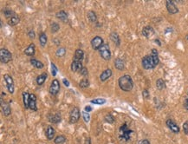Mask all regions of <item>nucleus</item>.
<instances>
[{"label": "nucleus", "mask_w": 188, "mask_h": 144, "mask_svg": "<svg viewBox=\"0 0 188 144\" xmlns=\"http://www.w3.org/2000/svg\"><path fill=\"white\" fill-rule=\"evenodd\" d=\"M142 66L145 70H152L154 69L160 63L159 54L156 49H153L151 55L145 56L142 58Z\"/></svg>", "instance_id": "nucleus-1"}, {"label": "nucleus", "mask_w": 188, "mask_h": 144, "mask_svg": "<svg viewBox=\"0 0 188 144\" xmlns=\"http://www.w3.org/2000/svg\"><path fill=\"white\" fill-rule=\"evenodd\" d=\"M119 86L121 90L126 92H129L134 88V81L129 75H124L121 76L118 80Z\"/></svg>", "instance_id": "nucleus-2"}, {"label": "nucleus", "mask_w": 188, "mask_h": 144, "mask_svg": "<svg viewBox=\"0 0 188 144\" xmlns=\"http://www.w3.org/2000/svg\"><path fill=\"white\" fill-rule=\"evenodd\" d=\"M134 133V131L132 130H130L128 126L127 123H124L120 130H119V136L120 139L121 141H125V142H129L131 140V134Z\"/></svg>", "instance_id": "nucleus-3"}, {"label": "nucleus", "mask_w": 188, "mask_h": 144, "mask_svg": "<svg viewBox=\"0 0 188 144\" xmlns=\"http://www.w3.org/2000/svg\"><path fill=\"white\" fill-rule=\"evenodd\" d=\"M11 60H12L11 53L6 49H1L0 50V61H1V63L5 64V63H8Z\"/></svg>", "instance_id": "nucleus-4"}, {"label": "nucleus", "mask_w": 188, "mask_h": 144, "mask_svg": "<svg viewBox=\"0 0 188 144\" xmlns=\"http://www.w3.org/2000/svg\"><path fill=\"white\" fill-rule=\"evenodd\" d=\"M100 56L104 59V60H109L111 58V52L109 50L108 44H103L100 50H99Z\"/></svg>", "instance_id": "nucleus-5"}, {"label": "nucleus", "mask_w": 188, "mask_h": 144, "mask_svg": "<svg viewBox=\"0 0 188 144\" xmlns=\"http://www.w3.org/2000/svg\"><path fill=\"white\" fill-rule=\"evenodd\" d=\"M80 119V110L77 107H74L69 113V123H75Z\"/></svg>", "instance_id": "nucleus-6"}, {"label": "nucleus", "mask_w": 188, "mask_h": 144, "mask_svg": "<svg viewBox=\"0 0 188 144\" xmlns=\"http://www.w3.org/2000/svg\"><path fill=\"white\" fill-rule=\"evenodd\" d=\"M3 79H4V81H5V83H6V87H7L8 91H9L10 94H13V93H14V90H15V88H14V82H13L12 77H11L10 75L5 74V75H3Z\"/></svg>", "instance_id": "nucleus-7"}, {"label": "nucleus", "mask_w": 188, "mask_h": 144, "mask_svg": "<svg viewBox=\"0 0 188 144\" xmlns=\"http://www.w3.org/2000/svg\"><path fill=\"white\" fill-rule=\"evenodd\" d=\"M60 91V83L57 79H54L51 82V84L49 86V93L53 96H56Z\"/></svg>", "instance_id": "nucleus-8"}, {"label": "nucleus", "mask_w": 188, "mask_h": 144, "mask_svg": "<svg viewBox=\"0 0 188 144\" xmlns=\"http://www.w3.org/2000/svg\"><path fill=\"white\" fill-rule=\"evenodd\" d=\"M103 45V39L101 37H95L92 40H91V46L93 48V50H99L100 48Z\"/></svg>", "instance_id": "nucleus-9"}, {"label": "nucleus", "mask_w": 188, "mask_h": 144, "mask_svg": "<svg viewBox=\"0 0 188 144\" xmlns=\"http://www.w3.org/2000/svg\"><path fill=\"white\" fill-rule=\"evenodd\" d=\"M166 6H167V11L170 13V14H176L179 12V9L178 7L176 6L175 3L174 1H171V0H167L166 2Z\"/></svg>", "instance_id": "nucleus-10"}, {"label": "nucleus", "mask_w": 188, "mask_h": 144, "mask_svg": "<svg viewBox=\"0 0 188 144\" xmlns=\"http://www.w3.org/2000/svg\"><path fill=\"white\" fill-rule=\"evenodd\" d=\"M166 124H167V126L168 127V129H169L171 131H173L174 133H175V134H179V133H180V127H179V126L177 125V123H176L175 122H174L172 119H167V122H166Z\"/></svg>", "instance_id": "nucleus-11"}, {"label": "nucleus", "mask_w": 188, "mask_h": 144, "mask_svg": "<svg viewBox=\"0 0 188 144\" xmlns=\"http://www.w3.org/2000/svg\"><path fill=\"white\" fill-rule=\"evenodd\" d=\"M1 108H2L3 114L5 116H9L11 114V109H10V104L4 103L3 98H1Z\"/></svg>", "instance_id": "nucleus-12"}, {"label": "nucleus", "mask_w": 188, "mask_h": 144, "mask_svg": "<svg viewBox=\"0 0 188 144\" xmlns=\"http://www.w3.org/2000/svg\"><path fill=\"white\" fill-rule=\"evenodd\" d=\"M29 109L33 110V111H36L37 110V107H36V96L35 94H30V103H29Z\"/></svg>", "instance_id": "nucleus-13"}, {"label": "nucleus", "mask_w": 188, "mask_h": 144, "mask_svg": "<svg viewBox=\"0 0 188 144\" xmlns=\"http://www.w3.org/2000/svg\"><path fill=\"white\" fill-rule=\"evenodd\" d=\"M142 35L145 37H147V38L151 37L153 35H154V28L151 27V26H146V27H144L143 30H142Z\"/></svg>", "instance_id": "nucleus-14"}, {"label": "nucleus", "mask_w": 188, "mask_h": 144, "mask_svg": "<svg viewBox=\"0 0 188 144\" xmlns=\"http://www.w3.org/2000/svg\"><path fill=\"white\" fill-rule=\"evenodd\" d=\"M82 61H77V60H74L71 63V70L74 72H77V71H81V70L82 69Z\"/></svg>", "instance_id": "nucleus-15"}, {"label": "nucleus", "mask_w": 188, "mask_h": 144, "mask_svg": "<svg viewBox=\"0 0 188 144\" xmlns=\"http://www.w3.org/2000/svg\"><path fill=\"white\" fill-rule=\"evenodd\" d=\"M112 74H113V73H112V70H111L110 69H107V70H105L104 71H102V74L100 75V80H101L102 82H105L106 80H108V78L111 77Z\"/></svg>", "instance_id": "nucleus-16"}, {"label": "nucleus", "mask_w": 188, "mask_h": 144, "mask_svg": "<svg viewBox=\"0 0 188 144\" xmlns=\"http://www.w3.org/2000/svg\"><path fill=\"white\" fill-rule=\"evenodd\" d=\"M24 54L27 55V56H33L35 55V52H36V46L34 43H30L25 50H24Z\"/></svg>", "instance_id": "nucleus-17"}, {"label": "nucleus", "mask_w": 188, "mask_h": 144, "mask_svg": "<svg viewBox=\"0 0 188 144\" xmlns=\"http://www.w3.org/2000/svg\"><path fill=\"white\" fill-rule=\"evenodd\" d=\"M109 37H110L111 41H112V42L116 45V46H120V44H121V39H120L119 35H118L116 32H115V31L111 32Z\"/></svg>", "instance_id": "nucleus-18"}, {"label": "nucleus", "mask_w": 188, "mask_h": 144, "mask_svg": "<svg viewBox=\"0 0 188 144\" xmlns=\"http://www.w3.org/2000/svg\"><path fill=\"white\" fill-rule=\"evenodd\" d=\"M49 121L52 123H58L61 122V115L59 113L50 114L49 116Z\"/></svg>", "instance_id": "nucleus-19"}, {"label": "nucleus", "mask_w": 188, "mask_h": 144, "mask_svg": "<svg viewBox=\"0 0 188 144\" xmlns=\"http://www.w3.org/2000/svg\"><path fill=\"white\" fill-rule=\"evenodd\" d=\"M115 67L118 70H123L125 68V63L124 61L121 58H116L115 60Z\"/></svg>", "instance_id": "nucleus-20"}, {"label": "nucleus", "mask_w": 188, "mask_h": 144, "mask_svg": "<svg viewBox=\"0 0 188 144\" xmlns=\"http://www.w3.org/2000/svg\"><path fill=\"white\" fill-rule=\"evenodd\" d=\"M56 17L60 19L62 22L66 23L68 21V14L64 10H60L56 13Z\"/></svg>", "instance_id": "nucleus-21"}, {"label": "nucleus", "mask_w": 188, "mask_h": 144, "mask_svg": "<svg viewBox=\"0 0 188 144\" xmlns=\"http://www.w3.org/2000/svg\"><path fill=\"white\" fill-rule=\"evenodd\" d=\"M56 131L54 130V128L52 126H48L47 130H46V136L49 140H52L55 136Z\"/></svg>", "instance_id": "nucleus-22"}, {"label": "nucleus", "mask_w": 188, "mask_h": 144, "mask_svg": "<svg viewBox=\"0 0 188 144\" xmlns=\"http://www.w3.org/2000/svg\"><path fill=\"white\" fill-rule=\"evenodd\" d=\"M47 77H48V75H47V73H42L41 75H39L37 77H36V83H37V85H43V83H44V82L46 81V79H47Z\"/></svg>", "instance_id": "nucleus-23"}, {"label": "nucleus", "mask_w": 188, "mask_h": 144, "mask_svg": "<svg viewBox=\"0 0 188 144\" xmlns=\"http://www.w3.org/2000/svg\"><path fill=\"white\" fill-rule=\"evenodd\" d=\"M83 57H84V51L81 49H77L75 52V60L82 61Z\"/></svg>", "instance_id": "nucleus-24"}, {"label": "nucleus", "mask_w": 188, "mask_h": 144, "mask_svg": "<svg viewBox=\"0 0 188 144\" xmlns=\"http://www.w3.org/2000/svg\"><path fill=\"white\" fill-rule=\"evenodd\" d=\"M30 96V94H29L28 92H23V105H24L25 109H29Z\"/></svg>", "instance_id": "nucleus-25"}, {"label": "nucleus", "mask_w": 188, "mask_h": 144, "mask_svg": "<svg viewBox=\"0 0 188 144\" xmlns=\"http://www.w3.org/2000/svg\"><path fill=\"white\" fill-rule=\"evenodd\" d=\"M3 15L5 16V17L8 18V19H10V18H11L12 17L16 16L15 12H14L13 10H11L10 9H9V8H4L3 10Z\"/></svg>", "instance_id": "nucleus-26"}, {"label": "nucleus", "mask_w": 188, "mask_h": 144, "mask_svg": "<svg viewBox=\"0 0 188 144\" xmlns=\"http://www.w3.org/2000/svg\"><path fill=\"white\" fill-rule=\"evenodd\" d=\"M30 63H31L34 67H36V68H37V69H43V63L42 62L36 60V59H35V58H31V59H30Z\"/></svg>", "instance_id": "nucleus-27"}, {"label": "nucleus", "mask_w": 188, "mask_h": 144, "mask_svg": "<svg viewBox=\"0 0 188 144\" xmlns=\"http://www.w3.org/2000/svg\"><path fill=\"white\" fill-rule=\"evenodd\" d=\"M19 21H20L19 17L16 15V16L12 17L11 18L8 19V23H9V25H10V26H15V25H16V24L19 23Z\"/></svg>", "instance_id": "nucleus-28"}, {"label": "nucleus", "mask_w": 188, "mask_h": 144, "mask_svg": "<svg viewBox=\"0 0 188 144\" xmlns=\"http://www.w3.org/2000/svg\"><path fill=\"white\" fill-rule=\"evenodd\" d=\"M156 87L159 90H162L166 88V83L163 79L161 78H159L157 81H156Z\"/></svg>", "instance_id": "nucleus-29"}, {"label": "nucleus", "mask_w": 188, "mask_h": 144, "mask_svg": "<svg viewBox=\"0 0 188 144\" xmlns=\"http://www.w3.org/2000/svg\"><path fill=\"white\" fill-rule=\"evenodd\" d=\"M88 18H89V20L90 21V22H92V23H96V21H97V17H96V15H95V13L93 11V10H89V11H88Z\"/></svg>", "instance_id": "nucleus-30"}, {"label": "nucleus", "mask_w": 188, "mask_h": 144, "mask_svg": "<svg viewBox=\"0 0 188 144\" xmlns=\"http://www.w3.org/2000/svg\"><path fill=\"white\" fill-rule=\"evenodd\" d=\"M39 41H40V43L43 47H44L47 43V36L45 33L42 32L40 35H39Z\"/></svg>", "instance_id": "nucleus-31"}, {"label": "nucleus", "mask_w": 188, "mask_h": 144, "mask_svg": "<svg viewBox=\"0 0 188 144\" xmlns=\"http://www.w3.org/2000/svg\"><path fill=\"white\" fill-rule=\"evenodd\" d=\"M66 142V137L64 136H58L54 139V143L56 144H62Z\"/></svg>", "instance_id": "nucleus-32"}, {"label": "nucleus", "mask_w": 188, "mask_h": 144, "mask_svg": "<svg viewBox=\"0 0 188 144\" xmlns=\"http://www.w3.org/2000/svg\"><path fill=\"white\" fill-rule=\"evenodd\" d=\"M107 101L104 99V98H96V99H94V100H91L90 103H93V104H98V105H102L106 103Z\"/></svg>", "instance_id": "nucleus-33"}, {"label": "nucleus", "mask_w": 188, "mask_h": 144, "mask_svg": "<svg viewBox=\"0 0 188 144\" xmlns=\"http://www.w3.org/2000/svg\"><path fill=\"white\" fill-rule=\"evenodd\" d=\"M79 86L82 89H85V88H88L89 86V81L87 79V78H83L82 80H81L80 83H79Z\"/></svg>", "instance_id": "nucleus-34"}, {"label": "nucleus", "mask_w": 188, "mask_h": 144, "mask_svg": "<svg viewBox=\"0 0 188 144\" xmlns=\"http://www.w3.org/2000/svg\"><path fill=\"white\" fill-rule=\"evenodd\" d=\"M65 53H66V50H65V48H59V49L56 50V56H57L58 57H62V56H63L65 55Z\"/></svg>", "instance_id": "nucleus-35"}, {"label": "nucleus", "mask_w": 188, "mask_h": 144, "mask_svg": "<svg viewBox=\"0 0 188 144\" xmlns=\"http://www.w3.org/2000/svg\"><path fill=\"white\" fill-rule=\"evenodd\" d=\"M50 29H51V32L55 33V32L58 31V30L60 29V26L56 23H52L51 25H50Z\"/></svg>", "instance_id": "nucleus-36"}, {"label": "nucleus", "mask_w": 188, "mask_h": 144, "mask_svg": "<svg viewBox=\"0 0 188 144\" xmlns=\"http://www.w3.org/2000/svg\"><path fill=\"white\" fill-rule=\"evenodd\" d=\"M82 118H83L84 122H85V123H89V120H90V115H89L88 112H86L85 110L82 111Z\"/></svg>", "instance_id": "nucleus-37"}, {"label": "nucleus", "mask_w": 188, "mask_h": 144, "mask_svg": "<svg viewBox=\"0 0 188 144\" xmlns=\"http://www.w3.org/2000/svg\"><path fill=\"white\" fill-rule=\"evenodd\" d=\"M105 120L106 122H108V123H113L115 122V117L111 115V114H108L105 116Z\"/></svg>", "instance_id": "nucleus-38"}, {"label": "nucleus", "mask_w": 188, "mask_h": 144, "mask_svg": "<svg viewBox=\"0 0 188 144\" xmlns=\"http://www.w3.org/2000/svg\"><path fill=\"white\" fill-rule=\"evenodd\" d=\"M51 74L53 76H56V74H57V68L56 66L55 65L54 63H51Z\"/></svg>", "instance_id": "nucleus-39"}, {"label": "nucleus", "mask_w": 188, "mask_h": 144, "mask_svg": "<svg viewBox=\"0 0 188 144\" xmlns=\"http://www.w3.org/2000/svg\"><path fill=\"white\" fill-rule=\"evenodd\" d=\"M80 73H81V75H82V76H87L89 75V71H88V69H87L86 67H83V68H82V69L81 70Z\"/></svg>", "instance_id": "nucleus-40"}, {"label": "nucleus", "mask_w": 188, "mask_h": 144, "mask_svg": "<svg viewBox=\"0 0 188 144\" xmlns=\"http://www.w3.org/2000/svg\"><path fill=\"white\" fill-rule=\"evenodd\" d=\"M183 130H184V133L186 135H188V121L184 123V124H183Z\"/></svg>", "instance_id": "nucleus-41"}, {"label": "nucleus", "mask_w": 188, "mask_h": 144, "mask_svg": "<svg viewBox=\"0 0 188 144\" xmlns=\"http://www.w3.org/2000/svg\"><path fill=\"white\" fill-rule=\"evenodd\" d=\"M142 96H143V97H144V98H146V99H148V98H149V96H150L148 90H143V92H142Z\"/></svg>", "instance_id": "nucleus-42"}, {"label": "nucleus", "mask_w": 188, "mask_h": 144, "mask_svg": "<svg viewBox=\"0 0 188 144\" xmlns=\"http://www.w3.org/2000/svg\"><path fill=\"white\" fill-rule=\"evenodd\" d=\"M28 36H29V37L30 38H31V39H34L35 38V32H34V30H30L29 32H28Z\"/></svg>", "instance_id": "nucleus-43"}, {"label": "nucleus", "mask_w": 188, "mask_h": 144, "mask_svg": "<svg viewBox=\"0 0 188 144\" xmlns=\"http://www.w3.org/2000/svg\"><path fill=\"white\" fill-rule=\"evenodd\" d=\"M139 144H151V143H150V142H149L148 139H144V140H141V141L139 143Z\"/></svg>", "instance_id": "nucleus-44"}, {"label": "nucleus", "mask_w": 188, "mask_h": 144, "mask_svg": "<svg viewBox=\"0 0 188 144\" xmlns=\"http://www.w3.org/2000/svg\"><path fill=\"white\" fill-rule=\"evenodd\" d=\"M62 83H64V85H65L66 87H69V82L67 79H65V78L62 79Z\"/></svg>", "instance_id": "nucleus-45"}, {"label": "nucleus", "mask_w": 188, "mask_h": 144, "mask_svg": "<svg viewBox=\"0 0 188 144\" xmlns=\"http://www.w3.org/2000/svg\"><path fill=\"white\" fill-rule=\"evenodd\" d=\"M84 110L89 113V112H90V111L92 110V107H91V106H86L85 109H84Z\"/></svg>", "instance_id": "nucleus-46"}, {"label": "nucleus", "mask_w": 188, "mask_h": 144, "mask_svg": "<svg viewBox=\"0 0 188 144\" xmlns=\"http://www.w3.org/2000/svg\"><path fill=\"white\" fill-rule=\"evenodd\" d=\"M184 107H185V109L188 110V98H187L186 100H185V103H184Z\"/></svg>", "instance_id": "nucleus-47"}, {"label": "nucleus", "mask_w": 188, "mask_h": 144, "mask_svg": "<svg viewBox=\"0 0 188 144\" xmlns=\"http://www.w3.org/2000/svg\"><path fill=\"white\" fill-rule=\"evenodd\" d=\"M84 144H91V141H90V138H89V137L86 139V141H85V143Z\"/></svg>", "instance_id": "nucleus-48"}, {"label": "nucleus", "mask_w": 188, "mask_h": 144, "mask_svg": "<svg viewBox=\"0 0 188 144\" xmlns=\"http://www.w3.org/2000/svg\"><path fill=\"white\" fill-rule=\"evenodd\" d=\"M155 42H156V43H157V44H159L160 46H161V41H160L159 39H155Z\"/></svg>", "instance_id": "nucleus-49"}, {"label": "nucleus", "mask_w": 188, "mask_h": 144, "mask_svg": "<svg viewBox=\"0 0 188 144\" xmlns=\"http://www.w3.org/2000/svg\"><path fill=\"white\" fill-rule=\"evenodd\" d=\"M187 40H188V36H187Z\"/></svg>", "instance_id": "nucleus-50"}]
</instances>
